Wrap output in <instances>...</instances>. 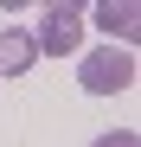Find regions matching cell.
<instances>
[{
  "mask_svg": "<svg viewBox=\"0 0 141 147\" xmlns=\"http://www.w3.org/2000/svg\"><path fill=\"white\" fill-rule=\"evenodd\" d=\"M77 83H83L90 96H115V90H128V83H135V58L122 51V45L83 51V58H77Z\"/></svg>",
  "mask_w": 141,
  "mask_h": 147,
  "instance_id": "cell-1",
  "label": "cell"
},
{
  "mask_svg": "<svg viewBox=\"0 0 141 147\" xmlns=\"http://www.w3.org/2000/svg\"><path fill=\"white\" fill-rule=\"evenodd\" d=\"M32 45H39L45 58H77V45H83V13H77V7H64V0H58V7H45Z\"/></svg>",
  "mask_w": 141,
  "mask_h": 147,
  "instance_id": "cell-2",
  "label": "cell"
},
{
  "mask_svg": "<svg viewBox=\"0 0 141 147\" xmlns=\"http://www.w3.org/2000/svg\"><path fill=\"white\" fill-rule=\"evenodd\" d=\"M32 64H39V45H32V32L7 26V32H0V77H26Z\"/></svg>",
  "mask_w": 141,
  "mask_h": 147,
  "instance_id": "cell-3",
  "label": "cell"
},
{
  "mask_svg": "<svg viewBox=\"0 0 141 147\" xmlns=\"http://www.w3.org/2000/svg\"><path fill=\"white\" fill-rule=\"evenodd\" d=\"M90 19H96V26H103L109 38H135V32H141V13L128 7V0H109V7H96Z\"/></svg>",
  "mask_w": 141,
  "mask_h": 147,
  "instance_id": "cell-4",
  "label": "cell"
},
{
  "mask_svg": "<svg viewBox=\"0 0 141 147\" xmlns=\"http://www.w3.org/2000/svg\"><path fill=\"white\" fill-rule=\"evenodd\" d=\"M96 147H141V134H135V128H115V134H103Z\"/></svg>",
  "mask_w": 141,
  "mask_h": 147,
  "instance_id": "cell-5",
  "label": "cell"
}]
</instances>
